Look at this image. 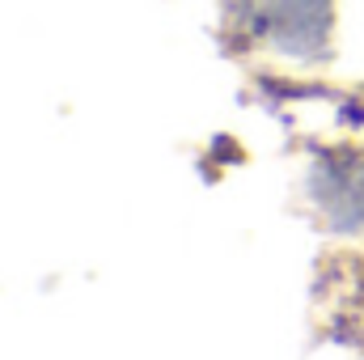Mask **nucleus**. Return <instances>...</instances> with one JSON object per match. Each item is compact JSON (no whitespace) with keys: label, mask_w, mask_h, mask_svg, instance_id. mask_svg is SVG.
<instances>
[{"label":"nucleus","mask_w":364,"mask_h":360,"mask_svg":"<svg viewBox=\"0 0 364 360\" xmlns=\"http://www.w3.org/2000/svg\"><path fill=\"white\" fill-rule=\"evenodd\" d=\"M326 0H263L267 26L284 34V43H296V34H318Z\"/></svg>","instance_id":"nucleus-1"}]
</instances>
